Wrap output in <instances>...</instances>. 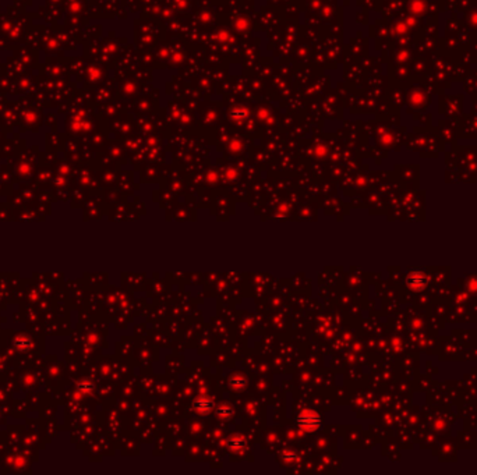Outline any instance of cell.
Instances as JSON below:
<instances>
[{"label":"cell","instance_id":"obj_5","mask_svg":"<svg viewBox=\"0 0 477 475\" xmlns=\"http://www.w3.org/2000/svg\"><path fill=\"white\" fill-rule=\"evenodd\" d=\"M232 412H233V408L230 406H220V407L216 408V414L222 418H229Z\"/></svg>","mask_w":477,"mask_h":475},{"label":"cell","instance_id":"obj_4","mask_svg":"<svg viewBox=\"0 0 477 475\" xmlns=\"http://www.w3.org/2000/svg\"><path fill=\"white\" fill-rule=\"evenodd\" d=\"M228 446L233 452H241V449L244 448V442L241 439H230L228 442Z\"/></svg>","mask_w":477,"mask_h":475},{"label":"cell","instance_id":"obj_2","mask_svg":"<svg viewBox=\"0 0 477 475\" xmlns=\"http://www.w3.org/2000/svg\"><path fill=\"white\" fill-rule=\"evenodd\" d=\"M214 408V402L208 397H200L194 402V410L200 414H208Z\"/></svg>","mask_w":477,"mask_h":475},{"label":"cell","instance_id":"obj_1","mask_svg":"<svg viewBox=\"0 0 477 475\" xmlns=\"http://www.w3.org/2000/svg\"><path fill=\"white\" fill-rule=\"evenodd\" d=\"M297 424L303 428L312 432V430H318L321 427V420L317 414H314L312 411H304L302 415L297 417Z\"/></svg>","mask_w":477,"mask_h":475},{"label":"cell","instance_id":"obj_3","mask_svg":"<svg viewBox=\"0 0 477 475\" xmlns=\"http://www.w3.org/2000/svg\"><path fill=\"white\" fill-rule=\"evenodd\" d=\"M229 385L233 389H244L247 385V379L243 375H233L229 379Z\"/></svg>","mask_w":477,"mask_h":475}]
</instances>
